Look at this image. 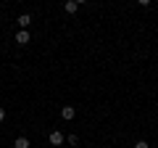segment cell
<instances>
[{
	"instance_id": "4",
	"label": "cell",
	"mask_w": 158,
	"mask_h": 148,
	"mask_svg": "<svg viewBox=\"0 0 158 148\" xmlns=\"http://www.w3.org/2000/svg\"><path fill=\"white\" fill-rule=\"evenodd\" d=\"M16 24H19V27H21V29H27L29 24H32V16H29V13H21V16L16 19Z\"/></svg>"
},
{
	"instance_id": "7",
	"label": "cell",
	"mask_w": 158,
	"mask_h": 148,
	"mask_svg": "<svg viewBox=\"0 0 158 148\" xmlns=\"http://www.w3.org/2000/svg\"><path fill=\"white\" fill-rule=\"evenodd\" d=\"M79 143V135H69V146H77Z\"/></svg>"
},
{
	"instance_id": "6",
	"label": "cell",
	"mask_w": 158,
	"mask_h": 148,
	"mask_svg": "<svg viewBox=\"0 0 158 148\" xmlns=\"http://www.w3.org/2000/svg\"><path fill=\"white\" fill-rule=\"evenodd\" d=\"M79 6H82V3H77V0H69V3H66V11H69V13H77Z\"/></svg>"
},
{
	"instance_id": "1",
	"label": "cell",
	"mask_w": 158,
	"mask_h": 148,
	"mask_svg": "<svg viewBox=\"0 0 158 148\" xmlns=\"http://www.w3.org/2000/svg\"><path fill=\"white\" fill-rule=\"evenodd\" d=\"M61 116H63V119H74V116H77V108H74V106H63L61 108Z\"/></svg>"
},
{
	"instance_id": "8",
	"label": "cell",
	"mask_w": 158,
	"mask_h": 148,
	"mask_svg": "<svg viewBox=\"0 0 158 148\" xmlns=\"http://www.w3.org/2000/svg\"><path fill=\"white\" fill-rule=\"evenodd\" d=\"M135 148H150V146H148L145 140H137V143H135Z\"/></svg>"
},
{
	"instance_id": "3",
	"label": "cell",
	"mask_w": 158,
	"mask_h": 148,
	"mask_svg": "<svg viewBox=\"0 0 158 148\" xmlns=\"http://www.w3.org/2000/svg\"><path fill=\"white\" fill-rule=\"evenodd\" d=\"M48 140H50L53 146H61V143H63V135H61V132H58V130H53L50 135H48Z\"/></svg>"
},
{
	"instance_id": "5",
	"label": "cell",
	"mask_w": 158,
	"mask_h": 148,
	"mask_svg": "<svg viewBox=\"0 0 158 148\" xmlns=\"http://www.w3.org/2000/svg\"><path fill=\"white\" fill-rule=\"evenodd\" d=\"M13 148H29V137H24V135H19L16 140H13Z\"/></svg>"
},
{
	"instance_id": "2",
	"label": "cell",
	"mask_w": 158,
	"mask_h": 148,
	"mask_svg": "<svg viewBox=\"0 0 158 148\" xmlns=\"http://www.w3.org/2000/svg\"><path fill=\"white\" fill-rule=\"evenodd\" d=\"M27 42H29V32H27V29L16 32V45H27Z\"/></svg>"
},
{
	"instance_id": "9",
	"label": "cell",
	"mask_w": 158,
	"mask_h": 148,
	"mask_svg": "<svg viewBox=\"0 0 158 148\" xmlns=\"http://www.w3.org/2000/svg\"><path fill=\"white\" fill-rule=\"evenodd\" d=\"M3 119H6V108L0 106V122H3Z\"/></svg>"
}]
</instances>
